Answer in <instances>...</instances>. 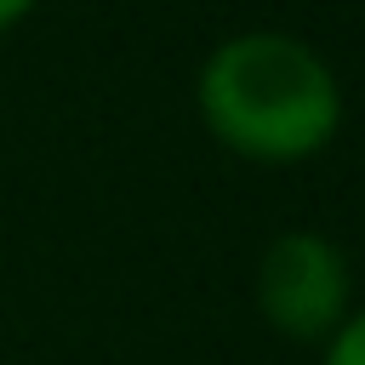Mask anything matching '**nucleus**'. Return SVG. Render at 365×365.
Here are the masks:
<instances>
[{
    "mask_svg": "<svg viewBox=\"0 0 365 365\" xmlns=\"http://www.w3.org/2000/svg\"><path fill=\"white\" fill-rule=\"evenodd\" d=\"M205 131L251 165H297L331 148L342 125V86L331 63L279 29H245L211 46L194 80Z\"/></svg>",
    "mask_w": 365,
    "mask_h": 365,
    "instance_id": "obj_1",
    "label": "nucleus"
},
{
    "mask_svg": "<svg viewBox=\"0 0 365 365\" xmlns=\"http://www.w3.org/2000/svg\"><path fill=\"white\" fill-rule=\"evenodd\" d=\"M354 308V274L348 257L314 234V228H285L262 245L257 257V314L268 331L291 342H325Z\"/></svg>",
    "mask_w": 365,
    "mask_h": 365,
    "instance_id": "obj_2",
    "label": "nucleus"
},
{
    "mask_svg": "<svg viewBox=\"0 0 365 365\" xmlns=\"http://www.w3.org/2000/svg\"><path fill=\"white\" fill-rule=\"evenodd\" d=\"M325 365H365V308H348V319L325 336Z\"/></svg>",
    "mask_w": 365,
    "mask_h": 365,
    "instance_id": "obj_3",
    "label": "nucleus"
},
{
    "mask_svg": "<svg viewBox=\"0 0 365 365\" xmlns=\"http://www.w3.org/2000/svg\"><path fill=\"white\" fill-rule=\"evenodd\" d=\"M34 6H40V0H0V34H6V29H17Z\"/></svg>",
    "mask_w": 365,
    "mask_h": 365,
    "instance_id": "obj_4",
    "label": "nucleus"
}]
</instances>
